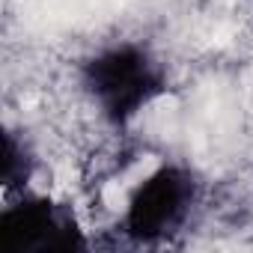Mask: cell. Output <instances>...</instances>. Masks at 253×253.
<instances>
[{
	"mask_svg": "<svg viewBox=\"0 0 253 253\" xmlns=\"http://www.w3.org/2000/svg\"><path fill=\"white\" fill-rule=\"evenodd\" d=\"M0 241L6 253H78L89 247L75 209L30 188L0 211Z\"/></svg>",
	"mask_w": 253,
	"mask_h": 253,
	"instance_id": "obj_3",
	"label": "cell"
},
{
	"mask_svg": "<svg viewBox=\"0 0 253 253\" xmlns=\"http://www.w3.org/2000/svg\"><path fill=\"white\" fill-rule=\"evenodd\" d=\"M33 173H36V155H33V149L27 146V140L18 131H6L3 134V170H0L3 191L6 194L27 191Z\"/></svg>",
	"mask_w": 253,
	"mask_h": 253,
	"instance_id": "obj_4",
	"label": "cell"
},
{
	"mask_svg": "<svg viewBox=\"0 0 253 253\" xmlns=\"http://www.w3.org/2000/svg\"><path fill=\"white\" fill-rule=\"evenodd\" d=\"M197 200L200 182L194 170L179 161H164L128 191L119 214V229L131 244H164L185 229Z\"/></svg>",
	"mask_w": 253,
	"mask_h": 253,
	"instance_id": "obj_2",
	"label": "cell"
},
{
	"mask_svg": "<svg viewBox=\"0 0 253 253\" xmlns=\"http://www.w3.org/2000/svg\"><path fill=\"white\" fill-rule=\"evenodd\" d=\"M78 84L104 125L128 128L167 92L161 57L137 39H113L78 63Z\"/></svg>",
	"mask_w": 253,
	"mask_h": 253,
	"instance_id": "obj_1",
	"label": "cell"
}]
</instances>
